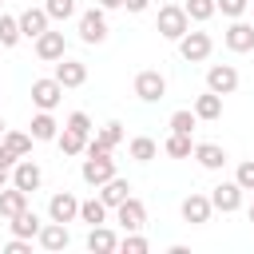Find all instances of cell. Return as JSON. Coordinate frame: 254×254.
Wrapping results in <instances>:
<instances>
[{
	"label": "cell",
	"instance_id": "6da1fadb",
	"mask_svg": "<svg viewBox=\"0 0 254 254\" xmlns=\"http://www.w3.org/2000/svg\"><path fill=\"white\" fill-rule=\"evenodd\" d=\"M175 44H179V56H183L187 64H202V60L210 56V48H214V40H210L206 32H190V28H187Z\"/></svg>",
	"mask_w": 254,
	"mask_h": 254
},
{
	"label": "cell",
	"instance_id": "7a4b0ae2",
	"mask_svg": "<svg viewBox=\"0 0 254 254\" xmlns=\"http://www.w3.org/2000/svg\"><path fill=\"white\" fill-rule=\"evenodd\" d=\"M79 40L83 44H103L107 40V12L95 4L87 12H79Z\"/></svg>",
	"mask_w": 254,
	"mask_h": 254
},
{
	"label": "cell",
	"instance_id": "3957f363",
	"mask_svg": "<svg viewBox=\"0 0 254 254\" xmlns=\"http://www.w3.org/2000/svg\"><path fill=\"white\" fill-rule=\"evenodd\" d=\"M60 99H64V83H60L56 75L32 79V103H36V111H56Z\"/></svg>",
	"mask_w": 254,
	"mask_h": 254
},
{
	"label": "cell",
	"instance_id": "277c9868",
	"mask_svg": "<svg viewBox=\"0 0 254 254\" xmlns=\"http://www.w3.org/2000/svg\"><path fill=\"white\" fill-rule=\"evenodd\" d=\"M119 143H123V123L111 119V123H103L95 135H87V155H111Z\"/></svg>",
	"mask_w": 254,
	"mask_h": 254
},
{
	"label": "cell",
	"instance_id": "5b68a950",
	"mask_svg": "<svg viewBox=\"0 0 254 254\" xmlns=\"http://www.w3.org/2000/svg\"><path fill=\"white\" fill-rule=\"evenodd\" d=\"M187 28H190V20H187L183 4H163L159 8V36L163 40H179Z\"/></svg>",
	"mask_w": 254,
	"mask_h": 254
},
{
	"label": "cell",
	"instance_id": "8992f818",
	"mask_svg": "<svg viewBox=\"0 0 254 254\" xmlns=\"http://www.w3.org/2000/svg\"><path fill=\"white\" fill-rule=\"evenodd\" d=\"M234 87H238V67H234V64H210V67H206V91L230 95Z\"/></svg>",
	"mask_w": 254,
	"mask_h": 254
},
{
	"label": "cell",
	"instance_id": "52a82bcc",
	"mask_svg": "<svg viewBox=\"0 0 254 254\" xmlns=\"http://www.w3.org/2000/svg\"><path fill=\"white\" fill-rule=\"evenodd\" d=\"M79 175H83L87 187H103V183L115 175V159H111V155H87L83 167H79Z\"/></svg>",
	"mask_w": 254,
	"mask_h": 254
},
{
	"label": "cell",
	"instance_id": "ba28073f",
	"mask_svg": "<svg viewBox=\"0 0 254 254\" xmlns=\"http://www.w3.org/2000/svg\"><path fill=\"white\" fill-rule=\"evenodd\" d=\"M222 44H226L230 52H238V56H242V52H254V24H246L242 16L230 20V28L222 32Z\"/></svg>",
	"mask_w": 254,
	"mask_h": 254
},
{
	"label": "cell",
	"instance_id": "9c48e42d",
	"mask_svg": "<svg viewBox=\"0 0 254 254\" xmlns=\"http://www.w3.org/2000/svg\"><path fill=\"white\" fill-rule=\"evenodd\" d=\"M135 95H139L143 103H159V99L167 95L163 71H139V75H135Z\"/></svg>",
	"mask_w": 254,
	"mask_h": 254
},
{
	"label": "cell",
	"instance_id": "30bf717a",
	"mask_svg": "<svg viewBox=\"0 0 254 254\" xmlns=\"http://www.w3.org/2000/svg\"><path fill=\"white\" fill-rule=\"evenodd\" d=\"M40 183H44V171H40V163H32L28 155L24 159H16V167H12V187H20V190H40Z\"/></svg>",
	"mask_w": 254,
	"mask_h": 254
},
{
	"label": "cell",
	"instance_id": "8fae6325",
	"mask_svg": "<svg viewBox=\"0 0 254 254\" xmlns=\"http://www.w3.org/2000/svg\"><path fill=\"white\" fill-rule=\"evenodd\" d=\"M48 218H52V222H75V218H79V198H75L71 190L52 194V198H48Z\"/></svg>",
	"mask_w": 254,
	"mask_h": 254
},
{
	"label": "cell",
	"instance_id": "7c38bea8",
	"mask_svg": "<svg viewBox=\"0 0 254 254\" xmlns=\"http://www.w3.org/2000/svg\"><path fill=\"white\" fill-rule=\"evenodd\" d=\"M115 222H119L123 230H143V222H147V206H143L135 194H127V198L115 206Z\"/></svg>",
	"mask_w": 254,
	"mask_h": 254
},
{
	"label": "cell",
	"instance_id": "4fadbf2b",
	"mask_svg": "<svg viewBox=\"0 0 254 254\" xmlns=\"http://www.w3.org/2000/svg\"><path fill=\"white\" fill-rule=\"evenodd\" d=\"M210 206L214 210H222V214H234L238 206H242V187L230 179V183H218L214 190H210Z\"/></svg>",
	"mask_w": 254,
	"mask_h": 254
},
{
	"label": "cell",
	"instance_id": "5bb4252c",
	"mask_svg": "<svg viewBox=\"0 0 254 254\" xmlns=\"http://www.w3.org/2000/svg\"><path fill=\"white\" fill-rule=\"evenodd\" d=\"M64 52H67L64 32H52V28H48V32H40V36H36V56H40L44 64H56Z\"/></svg>",
	"mask_w": 254,
	"mask_h": 254
},
{
	"label": "cell",
	"instance_id": "9a60e30c",
	"mask_svg": "<svg viewBox=\"0 0 254 254\" xmlns=\"http://www.w3.org/2000/svg\"><path fill=\"white\" fill-rule=\"evenodd\" d=\"M36 242H40L44 250H52V254H56V250H67V242H71V234H67V222H52V218H48V222L40 226Z\"/></svg>",
	"mask_w": 254,
	"mask_h": 254
},
{
	"label": "cell",
	"instance_id": "2e32d148",
	"mask_svg": "<svg viewBox=\"0 0 254 254\" xmlns=\"http://www.w3.org/2000/svg\"><path fill=\"white\" fill-rule=\"evenodd\" d=\"M56 79L64 83V91H67V87H83V83H87V67H83L79 60L60 56V60H56Z\"/></svg>",
	"mask_w": 254,
	"mask_h": 254
},
{
	"label": "cell",
	"instance_id": "e0dca14e",
	"mask_svg": "<svg viewBox=\"0 0 254 254\" xmlns=\"http://www.w3.org/2000/svg\"><path fill=\"white\" fill-rule=\"evenodd\" d=\"M210 194H187L183 198V222H190V226H202V222H210Z\"/></svg>",
	"mask_w": 254,
	"mask_h": 254
},
{
	"label": "cell",
	"instance_id": "ac0fdd59",
	"mask_svg": "<svg viewBox=\"0 0 254 254\" xmlns=\"http://www.w3.org/2000/svg\"><path fill=\"white\" fill-rule=\"evenodd\" d=\"M16 20H20V36H28V40H36L40 32H48V24H52L44 8H24Z\"/></svg>",
	"mask_w": 254,
	"mask_h": 254
},
{
	"label": "cell",
	"instance_id": "d6986e66",
	"mask_svg": "<svg viewBox=\"0 0 254 254\" xmlns=\"http://www.w3.org/2000/svg\"><path fill=\"white\" fill-rule=\"evenodd\" d=\"M28 127H32L28 135H32L36 143H52V139L60 135V123H56V115H52V111H36Z\"/></svg>",
	"mask_w": 254,
	"mask_h": 254
},
{
	"label": "cell",
	"instance_id": "ffe728a7",
	"mask_svg": "<svg viewBox=\"0 0 254 254\" xmlns=\"http://www.w3.org/2000/svg\"><path fill=\"white\" fill-rule=\"evenodd\" d=\"M95 190H99L103 206H107V210H115V206H119V202L131 194V183H127V179H119V175H111V179H107L103 187H95Z\"/></svg>",
	"mask_w": 254,
	"mask_h": 254
},
{
	"label": "cell",
	"instance_id": "44dd1931",
	"mask_svg": "<svg viewBox=\"0 0 254 254\" xmlns=\"http://www.w3.org/2000/svg\"><path fill=\"white\" fill-rule=\"evenodd\" d=\"M87 250H91V254H111V250H119L115 230H111V226H103V222H99V226H91V230H87Z\"/></svg>",
	"mask_w": 254,
	"mask_h": 254
},
{
	"label": "cell",
	"instance_id": "7402d4cb",
	"mask_svg": "<svg viewBox=\"0 0 254 254\" xmlns=\"http://www.w3.org/2000/svg\"><path fill=\"white\" fill-rule=\"evenodd\" d=\"M190 155H194L198 167H206V171H222V167H226V151H222L218 143H194Z\"/></svg>",
	"mask_w": 254,
	"mask_h": 254
},
{
	"label": "cell",
	"instance_id": "603a6c76",
	"mask_svg": "<svg viewBox=\"0 0 254 254\" xmlns=\"http://www.w3.org/2000/svg\"><path fill=\"white\" fill-rule=\"evenodd\" d=\"M24 206H28V190H20V187L8 183V187L0 190V218H16Z\"/></svg>",
	"mask_w": 254,
	"mask_h": 254
},
{
	"label": "cell",
	"instance_id": "cb8c5ba5",
	"mask_svg": "<svg viewBox=\"0 0 254 254\" xmlns=\"http://www.w3.org/2000/svg\"><path fill=\"white\" fill-rule=\"evenodd\" d=\"M8 226H12V234H16V238H36L44 222H40V214H36V210H28V206H24L16 218H8Z\"/></svg>",
	"mask_w": 254,
	"mask_h": 254
},
{
	"label": "cell",
	"instance_id": "d4e9b609",
	"mask_svg": "<svg viewBox=\"0 0 254 254\" xmlns=\"http://www.w3.org/2000/svg\"><path fill=\"white\" fill-rule=\"evenodd\" d=\"M198 119H206V123H214L218 115H222V95H214V91H202L198 99H194V107H190Z\"/></svg>",
	"mask_w": 254,
	"mask_h": 254
},
{
	"label": "cell",
	"instance_id": "484cf974",
	"mask_svg": "<svg viewBox=\"0 0 254 254\" xmlns=\"http://www.w3.org/2000/svg\"><path fill=\"white\" fill-rule=\"evenodd\" d=\"M127 155H131L135 163H151V159L159 155V143H155V139H147V135H135V139L127 143Z\"/></svg>",
	"mask_w": 254,
	"mask_h": 254
},
{
	"label": "cell",
	"instance_id": "4316f807",
	"mask_svg": "<svg viewBox=\"0 0 254 254\" xmlns=\"http://www.w3.org/2000/svg\"><path fill=\"white\" fill-rule=\"evenodd\" d=\"M56 143H60L64 155H83V151H87V135H79V131H71V127H64V131L56 135Z\"/></svg>",
	"mask_w": 254,
	"mask_h": 254
},
{
	"label": "cell",
	"instance_id": "83f0119b",
	"mask_svg": "<svg viewBox=\"0 0 254 254\" xmlns=\"http://www.w3.org/2000/svg\"><path fill=\"white\" fill-rule=\"evenodd\" d=\"M163 151H167L171 159H190L194 143H190V135H179V131H171V135H167V143H163Z\"/></svg>",
	"mask_w": 254,
	"mask_h": 254
},
{
	"label": "cell",
	"instance_id": "f1b7e54d",
	"mask_svg": "<svg viewBox=\"0 0 254 254\" xmlns=\"http://www.w3.org/2000/svg\"><path fill=\"white\" fill-rule=\"evenodd\" d=\"M79 222H87V226L107 222V206H103V198H87V202H79Z\"/></svg>",
	"mask_w": 254,
	"mask_h": 254
},
{
	"label": "cell",
	"instance_id": "f546056e",
	"mask_svg": "<svg viewBox=\"0 0 254 254\" xmlns=\"http://www.w3.org/2000/svg\"><path fill=\"white\" fill-rule=\"evenodd\" d=\"M24 36H20V20L16 16H8V12H0V48H16Z\"/></svg>",
	"mask_w": 254,
	"mask_h": 254
},
{
	"label": "cell",
	"instance_id": "4dcf8cb0",
	"mask_svg": "<svg viewBox=\"0 0 254 254\" xmlns=\"http://www.w3.org/2000/svg\"><path fill=\"white\" fill-rule=\"evenodd\" d=\"M0 143H8V147L24 159V155H32V143H36V139H32V135H24V131H12V127H8V131L0 135Z\"/></svg>",
	"mask_w": 254,
	"mask_h": 254
},
{
	"label": "cell",
	"instance_id": "1f68e13d",
	"mask_svg": "<svg viewBox=\"0 0 254 254\" xmlns=\"http://www.w3.org/2000/svg\"><path fill=\"white\" fill-rule=\"evenodd\" d=\"M183 12H187V20L206 24V20L214 16V0H187V4H183Z\"/></svg>",
	"mask_w": 254,
	"mask_h": 254
},
{
	"label": "cell",
	"instance_id": "d6a6232c",
	"mask_svg": "<svg viewBox=\"0 0 254 254\" xmlns=\"http://www.w3.org/2000/svg\"><path fill=\"white\" fill-rule=\"evenodd\" d=\"M198 127V115L190 111V107H179L175 115H171V131H179V135H190Z\"/></svg>",
	"mask_w": 254,
	"mask_h": 254
},
{
	"label": "cell",
	"instance_id": "836d02e7",
	"mask_svg": "<svg viewBox=\"0 0 254 254\" xmlns=\"http://www.w3.org/2000/svg\"><path fill=\"white\" fill-rule=\"evenodd\" d=\"M119 250H123V254H147V250H151V242H147L139 230H127V234L119 238Z\"/></svg>",
	"mask_w": 254,
	"mask_h": 254
},
{
	"label": "cell",
	"instance_id": "e575fe53",
	"mask_svg": "<svg viewBox=\"0 0 254 254\" xmlns=\"http://www.w3.org/2000/svg\"><path fill=\"white\" fill-rule=\"evenodd\" d=\"M48 20H71L75 16V0H44Z\"/></svg>",
	"mask_w": 254,
	"mask_h": 254
},
{
	"label": "cell",
	"instance_id": "d590c367",
	"mask_svg": "<svg viewBox=\"0 0 254 254\" xmlns=\"http://www.w3.org/2000/svg\"><path fill=\"white\" fill-rule=\"evenodd\" d=\"M246 8H250V0H214V12H222L226 20H238Z\"/></svg>",
	"mask_w": 254,
	"mask_h": 254
},
{
	"label": "cell",
	"instance_id": "8d00e7d4",
	"mask_svg": "<svg viewBox=\"0 0 254 254\" xmlns=\"http://www.w3.org/2000/svg\"><path fill=\"white\" fill-rule=\"evenodd\" d=\"M64 127H71V131H79V135H91V115H87V111H71V115L64 119Z\"/></svg>",
	"mask_w": 254,
	"mask_h": 254
},
{
	"label": "cell",
	"instance_id": "74e56055",
	"mask_svg": "<svg viewBox=\"0 0 254 254\" xmlns=\"http://www.w3.org/2000/svg\"><path fill=\"white\" fill-rule=\"evenodd\" d=\"M234 183H238L242 190H254V159L238 163V171H234Z\"/></svg>",
	"mask_w": 254,
	"mask_h": 254
},
{
	"label": "cell",
	"instance_id": "f35d334b",
	"mask_svg": "<svg viewBox=\"0 0 254 254\" xmlns=\"http://www.w3.org/2000/svg\"><path fill=\"white\" fill-rule=\"evenodd\" d=\"M4 254H32V238H16L12 234V242L4 246Z\"/></svg>",
	"mask_w": 254,
	"mask_h": 254
},
{
	"label": "cell",
	"instance_id": "ab89813d",
	"mask_svg": "<svg viewBox=\"0 0 254 254\" xmlns=\"http://www.w3.org/2000/svg\"><path fill=\"white\" fill-rule=\"evenodd\" d=\"M16 159H20V155H16L8 143H0V167H8V171H12V167H16Z\"/></svg>",
	"mask_w": 254,
	"mask_h": 254
},
{
	"label": "cell",
	"instance_id": "60d3db41",
	"mask_svg": "<svg viewBox=\"0 0 254 254\" xmlns=\"http://www.w3.org/2000/svg\"><path fill=\"white\" fill-rule=\"evenodd\" d=\"M123 8H127L131 16H139V12H147V8H151V0H123Z\"/></svg>",
	"mask_w": 254,
	"mask_h": 254
},
{
	"label": "cell",
	"instance_id": "b9f144b4",
	"mask_svg": "<svg viewBox=\"0 0 254 254\" xmlns=\"http://www.w3.org/2000/svg\"><path fill=\"white\" fill-rule=\"evenodd\" d=\"M95 4H99L103 12H111V8H123V0H95Z\"/></svg>",
	"mask_w": 254,
	"mask_h": 254
},
{
	"label": "cell",
	"instance_id": "7bdbcfd3",
	"mask_svg": "<svg viewBox=\"0 0 254 254\" xmlns=\"http://www.w3.org/2000/svg\"><path fill=\"white\" fill-rule=\"evenodd\" d=\"M8 183H12V171H8V167H0V190H4Z\"/></svg>",
	"mask_w": 254,
	"mask_h": 254
},
{
	"label": "cell",
	"instance_id": "ee69618b",
	"mask_svg": "<svg viewBox=\"0 0 254 254\" xmlns=\"http://www.w3.org/2000/svg\"><path fill=\"white\" fill-rule=\"evenodd\" d=\"M4 131H8V123H4V119H0V135H4Z\"/></svg>",
	"mask_w": 254,
	"mask_h": 254
},
{
	"label": "cell",
	"instance_id": "f6af8a7d",
	"mask_svg": "<svg viewBox=\"0 0 254 254\" xmlns=\"http://www.w3.org/2000/svg\"><path fill=\"white\" fill-rule=\"evenodd\" d=\"M250 222H254V206H250Z\"/></svg>",
	"mask_w": 254,
	"mask_h": 254
},
{
	"label": "cell",
	"instance_id": "bcb514c9",
	"mask_svg": "<svg viewBox=\"0 0 254 254\" xmlns=\"http://www.w3.org/2000/svg\"><path fill=\"white\" fill-rule=\"evenodd\" d=\"M0 12H4V0H0Z\"/></svg>",
	"mask_w": 254,
	"mask_h": 254
}]
</instances>
